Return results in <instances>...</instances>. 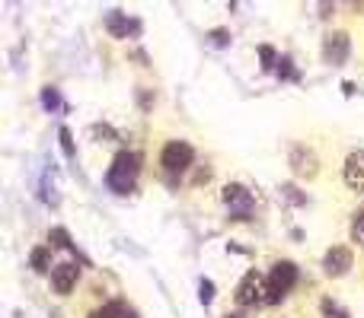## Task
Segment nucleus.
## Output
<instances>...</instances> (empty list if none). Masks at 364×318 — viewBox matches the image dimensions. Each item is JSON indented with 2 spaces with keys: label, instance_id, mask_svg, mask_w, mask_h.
Wrapping results in <instances>:
<instances>
[{
  "label": "nucleus",
  "instance_id": "obj_23",
  "mask_svg": "<svg viewBox=\"0 0 364 318\" xmlns=\"http://www.w3.org/2000/svg\"><path fill=\"white\" fill-rule=\"evenodd\" d=\"M323 312H326V315H339V312H336V306H332V302H323Z\"/></svg>",
  "mask_w": 364,
  "mask_h": 318
},
{
  "label": "nucleus",
  "instance_id": "obj_1",
  "mask_svg": "<svg viewBox=\"0 0 364 318\" xmlns=\"http://www.w3.org/2000/svg\"><path fill=\"white\" fill-rule=\"evenodd\" d=\"M141 159L128 150H121L119 156L112 159L109 165V172H106V188L112 191V194H131L134 185H138V172H141Z\"/></svg>",
  "mask_w": 364,
  "mask_h": 318
},
{
  "label": "nucleus",
  "instance_id": "obj_11",
  "mask_svg": "<svg viewBox=\"0 0 364 318\" xmlns=\"http://www.w3.org/2000/svg\"><path fill=\"white\" fill-rule=\"evenodd\" d=\"M291 169H294V175H300V178H313L317 175V156H313V150H307V146H291Z\"/></svg>",
  "mask_w": 364,
  "mask_h": 318
},
{
  "label": "nucleus",
  "instance_id": "obj_10",
  "mask_svg": "<svg viewBox=\"0 0 364 318\" xmlns=\"http://www.w3.org/2000/svg\"><path fill=\"white\" fill-rule=\"evenodd\" d=\"M342 178L352 191L364 194V150H352L345 156V165H342Z\"/></svg>",
  "mask_w": 364,
  "mask_h": 318
},
{
  "label": "nucleus",
  "instance_id": "obj_20",
  "mask_svg": "<svg viewBox=\"0 0 364 318\" xmlns=\"http://www.w3.org/2000/svg\"><path fill=\"white\" fill-rule=\"evenodd\" d=\"M275 73H278L281 80H298V73H294V67H291V57H288V55H284V57H281V61H278V67H275Z\"/></svg>",
  "mask_w": 364,
  "mask_h": 318
},
{
  "label": "nucleus",
  "instance_id": "obj_4",
  "mask_svg": "<svg viewBox=\"0 0 364 318\" xmlns=\"http://www.w3.org/2000/svg\"><path fill=\"white\" fill-rule=\"evenodd\" d=\"M221 200H224V207L230 210V217H234V220H250L252 210H256V198H252V191L246 188V185H240V182L224 185Z\"/></svg>",
  "mask_w": 364,
  "mask_h": 318
},
{
  "label": "nucleus",
  "instance_id": "obj_22",
  "mask_svg": "<svg viewBox=\"0 0 364 318\" xmlns=\"http://www.w3.org/2000/svg\"><path fill=\"white\" fill-rule=\"evenodd\" d=\"M93 134H96V137H109V140H115V131H112L109 124H96V127H93Z\"/></svg>",
  "mask_w": 364,
  "mask_h": 318
},
{
  "label": "nucleus",
  "instance_id": "obj_14",
  "mask_svg": "<svg viewBox=\"0 0 364 318\" xmlns=\"http://www.w3.org/2000/svg\"><path fill=\"white\" fill-rule=\"evenodd\" d=\"M48 242H51V248H67V252H74V242L67 236V229H61V226L48 233Z\"/></svg>",
  "mask_w": 364,
  "mask_h": 318
},
{
  "label": "nucleus",
  "instance_id": "obj_9",
  "mask_svg": "<svg viewBox=\"0 0 364 318\" xmlns=\"http://www.w3.org/2000/svg\"><path fill=\"white\" fill-rule=\"evenodd\" d=\"M77 280H80V267H77L74 261L55 264V271H51V290H55L58 296H67V293L77 287Z\"/></svg>",
  "mask_w": 364,
  "mask_h": 318
},
{
  "label": "nucleus",
  "instance_id": "obj_21",
  "mask_svg": "<svg viewBox=\"0 0 364 318\" xmlns=\"http://www.w3.org/2000/svg\"><path fill=\"white\" fill-rule=\"evenodd\" d=\"M198 300L205 302V306H211V300H215V283H211V280L198 283Z\"/></svg>",
  "mask_w": 364,
  "mask_h": 318
},
{
  "label": "nucleus",
  "instance_id": "obj_8",
  "mask_svg": "<svg viewBox=\"0 0 364 318\" xmlns=\"http://www.w3.org/2000/svg\"><path fill=\"white\" fill-rule=\"evenodd\" d=\"M352 264H355V258H352V248L332 246L326 252V258H323V271H326V277H345V274L352 271Z\"/></svg>",
  "mask_w": 364,
  "mask_h": 318
},
{
  "label": "nucleus",
  "instance_id": "obj_5",
  "mask_svg": "<svg viewBox=\"0 0 364 318\" xmlns=\"http://www.w3.org/2000/svg\"><path fill=\"white\" fill-rule=\"evenodd\" d=\"M269 283H271V300L281 302L291 290H294V283H298V264L275 261L271 264V274H269Z\"/></svg>",
  "mask_w": 364,
  "mask_h": 318
},
{
  "label": "nucleus",
  "instance_id": "obj_16",
  "mask_svg": "<svg viewBox=\"0 0 364 318\" xmlns=\"http://www.w3.org/2000/svg\"><path fill=\"white\" fill-rule=\"evenodd\" d=\"M58 140H61V150H64L67 159H77V150H74V134H71V127H61L58 131Z\"/></svg>",
  "mask_w": 364,
  "mask_h": 318
},
{
  "label": "nucleus",
  "instance_id": "obj_19",
  "mask_svg": "<svg viewBox=\"0 0 364 318\" xmlns=\"http://www.w3.org/2000/svg\"><path fill=\"white\" fill-rule=\"evenodd\" d=\"M352 242L355 246H364V207L355 213V220H352Z\"/></svg>",
  "mask_w": 364,
  "mask_h": 318
},
{
  "label": "nucleus",
  "instance_id": "obj_7",
  "mask_svg": "<svg viewBox=\"0 0 364 318\" xmlns=\"http://www.w3.org/2000/svg\"><path fill=\"white\" fill-rule=\"evenodd\" d=\"M106 32L112 38H134L141 36V23L121 10H112V13H106Z\"/></svg>",
  "mask_w": 364,
  "mask_h": 318
},
{
  "label": "nucleus",
  "instance_id": "obj_18",
  "mask_svg": "<svg viewBox=\"0 0 364 318\" xmlns=\"http://www.w3.org/2000/svg\"><path fill=\"white\" fill-rule=\"evenodd\" d=\"M208 42H211L215 48H227L230 45V29H224V26L211 29V32H208Z\"/></svg>",
  "mask_w": 364,
  "mask_h": 318
},
{
  "label": "nucleus",
  "instance_id": "obj_26",
  "mask_svg": "<svg viewBox=\"0 0 364 318\" xmlns=\"http://www.w3.org/2000/svg\"><path fill=\"white\" fill-rule=\"evenodd\" d=\"M336 318H348V315H345V312H339V315H336Z\"/></svg>",
  "mask_w": 364,
  "mask_h": 318
},
{
  "label": "nucleus",
  "instance_id": "obj_12",
  "mask_svg": "<svg viewBox=\"0 0 364 318\" xmlns=\"http://www.w3.org/2000/svg\"><path fill=\"white\" fill-rule=\"evenodd\" d=\"M29 267H32L36 274L55 271V267H51V248H48V246H36V248H32V254H29Z\"/></svg>",
  "mask_w": 364,
  "mask_h": 318
},
{
  "label": "nucleus",
  "instance_id": "obj_13",
  "mask_svg": "<svg viewBox=\"0 0 364 318\" xmlns=\"http://www.w3.org/2000/svg\"><path fill=\"white\" fill-rule=\"evenodd\" d=\"M42 105H45V111L64 109V102H61V92H58L55 86H45V90H42Z\"/></svg>",
  "mask_w": 364,
  "mask_h": 318
},
{
  "label": "nucleus",
  "instance_id": "obj_2",
  "mask_svg": "<svg viewBox=\"0 0 364 318\" xmlns=\"http://www.w3.org/2000/svg\"><path fill=\"white\" fill-rule=\"evenodd\" d=\"M236 302L246 306V309H256V306H275L269 277H262L259 271H246L243 274V280H240V287H236Z\"/></svg>",
  "mask_w": 364,
  "mask_h": 318
},
{
  "label": "nucleus",
  "instance_id": "obj_25",
  "mask_svg": "<svg viewBox=\"0 0 364 318\" xmlns=\"http://www.w3.org/2000/svg\"><path fill=\"white\" fill-rule=\"evenodd\" d=\"M224 318H243V312H227Z\"/></svg>",
  "mask_w": 364,
  "mask_h": 318
},
{
  "label": "nucleus",
  "instance_id": "obj_3",
  "mask_svg": "<svg viewBox=\"0 0 364 318\" xmlns=\"http://www.w3.org/2000/svg\"><path fill=\"white\" fill-rule=\"evenodd\" d=\"M192 159H195V150H192L186 140H169V144L163 146V153H160V165H163V172H167L169 178L189 172V169H192Z\"/></svg>",
  "mask_w": 364,
  "mask_h": 318
},
{
  "label": "nucleus",
  "instance_id": "obj_24",
  "mask_svg": "<svg viewBox=\"0 0 364 318\" xmlns=\"http://www.w3.org/2000/svg\"><path fill=\"white\" fill-rule=\"evenodd\" d=\"M121 318H138V315H134V312H131L128 306H125V312H121Z\"/></svg>",
  "mask_w": 364,
  "mask_h": 318
},
{
  "label": "nucleus",
  "instance_id": "obj_15",
  "mask_svg": "<svg viewBox=\"0 0 364 318\" xmlns=\"http://www.w3.org/2000/svg\"><path fill=\"white\" fill-rule=\"evenodd\" d=\"M259 61H262V70H275L281 57L275 55V48L271 45H259Z\"/></svg>",
  "mask_w": 364,
  "mask_h": 318
},
{
  "label": "nucleus",
  "instance_id": "obj_6",
  "mask_svg": "<svg viewBox=\"0 0 364 318\" xmlns=\"http://www.w3.org/2000/svg\"><path fill=\"white\" fill-rule=\"evenodd\" d=\"M348 55H352V38H348V32H329V36L323 38V61H326L329 67H342V64L348 61Z\"/></svg>",
  "mask_w": 364,
  "mask_h": 318
},
{
  "label": "nucleus",
  "instance_id": "obj_17",
  "mask_svg": "<svg viewBox=\"0 0 364 318\" xmlns=\"http://www.w3.org/2000/svg\"><path fill=\"white\" fill-rule=\"evenodd\" d=\"M281 198H288L294 207H300V204H307V194H300V188L298 185H281Z\"/></svg>",
  "mask_w": 364,
  "mask_h": 318
}]
</instances>
